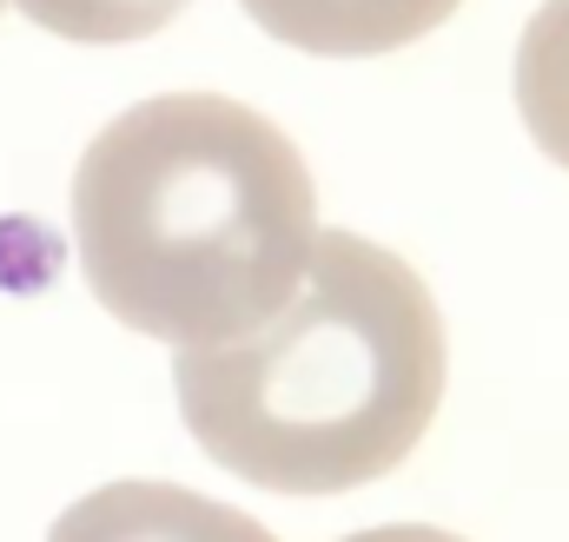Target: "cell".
<instances>
[{
  "label": "cell",
  "instance_id": "3957f363",
  "mask_svg": "<svg viewBox=\"0 0 569 542\" xmlns=\"http://www.w3.org/2000/svg\"><path fill=\"white\" fill-rule=\"evenodd\" d=\"M47 542H279L259 516L212 503L186 483H152V476H127V483H100L87 496H73Z\"/></svg>",
  "mask_w": 569,
  "mask_h": 542
},
{
  "label": "cell",
  "instance_id": "6da1fadb",
  "mask_svg": "<svg viewBox=\"0 0 569 542\" xmlns=\"http://www.w3.org/2000/svg\"><path fill=\"white\" fill-rule=\"evenodd\" d=\"M318 245V185L246 100L159 93L107 120L73 172L87 291L172 351L272 324Z\"/></svg>",
  "mask_w": 569,
  "mask_h": 542
},
{
  "label": "cell",
  "instance_id": "277c9868",
  "mask_svg": "<svg viewBox=\"0 0 569 542\" xmlns=\"http://www.w3.org/2000/svg\"><path fill=\"white\" fill-rule=\"evenodd\" d=\"M246 13L284 47L325 60H365L425 40L437 20L457 13V0H246Z\"/></svg>",
  "mask_w": 569,
  "mask_h": 542
},
{
  "label": "cell",
  "instance_id": "52a82bcc",
  "mask_svg": "<svg viewBox=\"0 0 569 542\" xmlns=\"http://www.w3.org/2000/svg\"><path fill=\"white\" fill-rule=\"evenodd\" d=\"M338 542H463V536L430 530V523H385V530H358V536H338Z\"/></svg>",
  "mask_w": 569,
  "mask_h": 542
},
{
  "label": "cell",
  "instance_id": "5b68a950",
  "mask_svg": "<svg viewBox=\"0 0 569 542\" xmlns=\"http://www.w3.org/2000/svg\"><path fill=\"white\" fill-rule=\"evenodd\" d=\"M517 113L569 172V0H543L517 40Z\"/></svg>",
  "mask_w": 569,
  "mask_h": 542
},
{
  "label": "cell",
  "instance_id": "7a4b0ae2",
  "mask_svg": "<svg viewBox=\"0 0 569 542\" xmlns=\"http://www.w3.org/2000/svg\"><path fill=\"white\" fill-rule=\"evenodd\" d=\"M443 318L398 252L325 232L272 324L179 351L172 391L199 450L272 490L345 496L391 476L443 404Z\"/></svg>",
  "mask_w": 569,
  "mask_h": 542
},
{
  "label": "cell",
  "instance_id": "8992f818",
  "mask_svg": "<svg viewBox=\"0 0 569 542\" xmlns=\"http://www.w3.org/2000/svg\"><path fill=\"white\" fill-rule=\"evenodd\" d=\"M33 27L60 33V40H87V47H113V40H146L159 33L179 7L192 0H13Z\"/></svg>",
  "mask_w": 569,
  "mask_h": 542
}]
</instances>
